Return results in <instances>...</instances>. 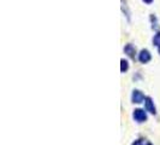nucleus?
<instances>
[{
	"label": "nucleus",
	"mask_w": 160,
	"mask_h": 145,
	"mask_svg": "<svg viewBox=\"0 0 160 145\" xmlns=\"http://www.w3.org/2000/svg\"><path fill=\"white\" fill-rule=\"evenodd\" d=\"M132 145H143V140H142V139H138V140H136Z\"/></svg>",
	"instance_id": "obj_8"
},
{
	"label": "nucleus",
	"mask_w": 160,
	"mask_h": 145,
	"mask_svg": "<svg viewBox=\"0 0 160 145\" xmlns=\"http://www.w3.org/2000/svg\"><path fill=\"white\" fill-rule=\"evenodd\" d=\"M124 52L130 57H134L135 56V47L131 45V44H128V45H125V47H124Z\"/></svg>",
	"instance_id": "obj_5"
},
{
	"label": "nucleus",
	"mask_w": 160,
	"mask_h": 145,
	"mask_svg": "<svg viewBox=\"0 0 160 145\" xmlns=\"http://www.w3.org/2000/svg\"><path fill=\"white\" fill-rule=\"evenodd\" d=\"M144 108H146V110L147 111H149L151 114H155V106H154V103H153L152 98H149V97H147V98H144Z\"/></svg>",
	"instance_id": "obj_4"
},
{
	"label": "nucleus",
	"mask_w": 160,
	"mask_h": 145,
	"mask_svg": "<svg viewBox=\"0 0 160 145\" xmlns=\"http://www.w3.org/2000/svg\"><path fill=\"white\" fill-rule=\"evenodd\" d=\"M128 69H129V63L125 59H122L120 61V70H122V72H127Z\"/></svg>",
	"instance_id": "obj_6"
},
{
	"label": "nucleus",
	"mask_w": 160,
	"mask_h": 145,
	"mask_svg": "<svg viewBox=\"0 0 160 145\" xmlns=\"http://www.w3.org/2000/svg\"><path fill=\"white\" fill-rule=\"evenodd\" d=\"M151 58H152V56H151V53H149L148 50H142L140 52V55H138V61L141 63H148L151 61Z\"/></svg>",
	"instance_id": "obj_3"
},
{
	"label": "nucleus",
	"mask_w": 160,
	"mask_h": 145,
	"mask_svg": "<svg viewBox=\"0 0 160 145\" xmlns=\"http://www.w3.org/2000/svg\"><path fill=\"white\" fill-rule=\"evenodd\" d=\"M146 145H153V144H151V143H147Z\"/></svg>",
	"instance_id": "obj_10"
},
{
	"label": "nucleus",
	"mask_w": 160,
	"mask_h": 145,
	"mask_svg": "<svg viewBox=\"0 0 160 145\" xmlns=\"http://www.w3.org/2000/svg\"><path fill=\"white\" fill-rule=\"evenodd\" d=\"M134 119L137 122H144V121L147 120V115H146L144 110H142V109H136L134 111Z\"/></svg>",
	"instance_id": "obj_1"
},
{
	"label": "nucleus",
	"mask_w": 160,
	"mask_h": 145,
	"mask_svg": "<svg viewBox=\"0 0 160 145\" xmlns=\"http://www.w3.org/2000/svg\"><path fill=\"white\" fill-rule=\"evenodd\" d=\"M153 44H154L157 47H160V32L157 33V34L154 35V38H153Z\"/></svg>",
	"instance_id": "obj_7"
},
{
	"label": "nucleus",
	"mask_w": 160,
	"mask_h": 145,
	"mask_svg": "<svg viewBox=\"0 0 160 145\" xmlns=\"http://www.w3.org/2000/svg\"><path fill=\"white\" fill-rule=\"evenodd\" d=\"M144 3H146V4H152L153 3V0H143Z\"/></svg>",
	"instance_id": "obj_9"
},
{
	"label": "nucleus",
	"mask_w": 160,
	"mask_h": 145,
	"mask_svg": "<svg viewBox=\"0 0 160 145\" xmlns=\"http://www.w3.org/2000/svg\"><path fill=\"white\" fill-rule=\"evenodd\" d=\"M131 99H132V103H142L144 99V96L143 93L141 92V91H138V89H135L134 92H132V96H131Z\"/></svg>",
	"instance_id": "obj_2"
},
{
	"label": "nucleus",
	"mask_w": 160,
	"mask_h": 145,
	"mask_svg": "<svg viewBox=\"0 0 160 145\" xmlns=\"http://www.w3.org/2000/svg\"><path fill=\"white\" fill-rule=\"evenodd\" d=\"M159 52H160V47H159Z\"/></svg>",
	"instance_id": "obj_11"
}]
</instances>
